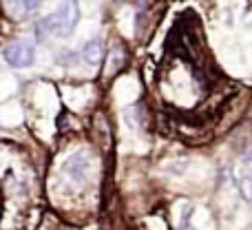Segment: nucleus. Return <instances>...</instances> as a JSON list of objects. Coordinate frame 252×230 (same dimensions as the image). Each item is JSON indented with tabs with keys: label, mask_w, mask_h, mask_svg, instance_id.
Returning a JSON list of instances; mask_svg holds the SVG:
<instances>
[{
	"label": "nucleus",
	"mask_w": 252,
	"mask_h": 230,
	"mask_svg": "<svg viewBox=\"0 0 252 230\" xmlns=\"http://www.w3.org/2000/svg\"><path fill=\"white\" fill-rule=\"evenodd\" d=\"M4 60L13 66V69H25V66H31L35 60V51L33 44L27 42V40H16L11 42L7 49H4Z\"/></svg>",
	"instance_id": "obj_4"
},
{
	"label": "nucleus",
	"mask_w": 252,
	"mask_h": 230,
	"mask_svg": "<svg viewBox=\"0 0 252 230\" xmlns=\"http://www.w3.org/2000/svg\"><path fill=\"white\" fill-rule=\"evenodd\" d=\"M82 58L89 62V65H100L104 60V44H102L100 38L89 40L82 47Z\"/></svg>",
	"instance_id": "obj_6"
},
{
	"label": "nucleus",
	"mask_w": 252,
	"mask_h": 230,
	"mask_svg": "<svg viewBox=\"0 0 252 230\" xmlns=\"http://www.w3.org/2000/svg\"><path fill=\"white\" fill-rule=\"evenodd\" d=\"M22 4H25L27 11H35V9H40L42 0H22Z\"/></svg>",
	"instance_id": "obj_9"
},
{
	"label": "nucleus",
	"mask_w": 252,
	"mask_h": 230,
	"mask_svg": "<svg viewBox=\"0 0 252 230\" xmlns=\"http://www.w3.org/2000/svg\"><path fill=\"white\" fill-rule=\"evenodd\" d=\"M126 122H128L133 129H144L148 122V115H146V109L142 104H135V106H128L126 109Z\"/></svg>",
	"instance_id": "obj_7"
},
{
	"label": "nucleus",
	"mask_w": 252,
	"mask_h": 230,
	"mask_svg": "<svg viewBox=\"0 0 252 230\" xmlns=\"http://www.w3.org/2000/svg\"><path fill=\"white\" fill-rule=\"evenodd\" d=\"M190 217H192V208H186V213L182 215V222H179V228L177 230H192Z\"/></svg>",
	"instance_id": "obj_8"
},
{
	"label": "nucleus",
	"mask_w": 252,
	"mask_h": 230,
	"mask_svg": "<svg viewBox=\"0 0 252 230\" xmlns=\"http://www.w3.org/2000/svg\"><path fill=\"white\" fill-rule=\"evenodd\" d=\"M166 102L182 111H192L206 100L210 84L201 66L186 53H177L159 80Z\"/></svg>",
	"instance_id": "obj_1"
},
{
	"label": "nucleus",
	"mask_w": 252,
	"mask_h": 230,
	"mask_svg": "<svg viewBox=\"0 0 252 230\" xmlns=\"http://www.w3.org/2000/svg\"><path fill=\"white\" fill-rule=\"evenodd\" d=\"M232 186L246 201H252V164L241 162L239 170H235L232 175Z\"/></svg>",
	"instance_id": "obj_5"
},
{
	"label": "nucleus",
	"mask_w": 252,
	"mask_h": 230,
	"mask_svg": "<svg viewBox=\"0 0 252 230\" xmlns=\"http://www.w3.org/2000/svg\"><path fill=\"white\" fill-rule=\"evenodd\" d=\"M241 162H246V164H252V146L246 151V155H244V160H241Z\"/></svg>",
	"instance_id": "obj_10"
},
{
	"label": "nucleus",
	"mask_w": 252,
	"mask_h": 230,
	"mask_svg": "<svg viewBox=\"0 0 252 230\" xmlns=\"http://www.w3.org/2000/svg\"><path fill=\"white\" fill-rule=\"evenodd\" d=\"M80 20V4L78 0H64L58 7V11H53L51 16L42 18L35 25V40L44 42L51 35H69L75 29Z\"/></svg>",
	"instance_id": "obj_2"
},
{
	"label": "nucleus",
	"mask_w": 252,
	"mask_h": 230,
	"mask_svg": "<svg viewBox=\"0 0 252 230\" xmlns=\"http://www.w3.org/2000/svg\"><path fill=\"white\" fill-rule=\"evenodd\" d=\"M91 168H93V162H91V157L87 155V151L71 153V155L64 160V164H62V173H64L73 184L89 182Z\"/></svg>",
	"instance_id": "obj_3"
}]
</instances>
